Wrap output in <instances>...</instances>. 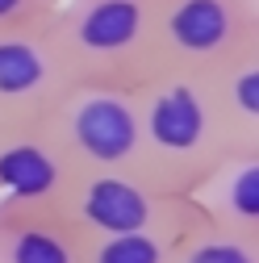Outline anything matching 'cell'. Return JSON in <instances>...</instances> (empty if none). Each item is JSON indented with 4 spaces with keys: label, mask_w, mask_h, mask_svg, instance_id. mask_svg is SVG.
I'll use <instances>...</instances> for the list:
<instances>
[{
    "label": "cell",
    "mask_w": 259,
    "mask_h": 263,
    "mask_svg": "<svg viewBox=\"0 0 259 263\" xmlns=\"http://www.w3.org/2000/svg\"><path fill=\"white\" fill-rule=\"evenodd\" d=\"M142 176L172 196H188L230 151L201 71L159 67L138 84Z\"/></svg>",
    "instance_id": "cell-1"
},
{
    "label": "cell",
    "mask_w": 259,
    "mask_h": 263,
    "mask_svg": "<svg viewBox=\"0 0 259 263\" xmlns=\"http://www.w3.org/2000/svg\"><path fill=\"white\" fill-rule=\"evenodd\" d=\"M50 34L76 80L138 88L159 71L155 0H59Z\"/></svg>",
    "instance_id": "cell-2"
},
{
    "label": "cell",
    "mask_w": 259,
    "mask_h": 263,
    "mask_svg": "<svg viewBox=\"0 0 259 263\" xmlns=\"http://www.w3.org/2000/svg\"><path fill=\"white\" fill-rule=\"evenodd\" d=\"M42 125L76 172H142L134 84L71 80V88L50 105Z\"/></svg>",
    "instance_id": "cell-3"
},
{
    "label": "cell",
    "mask_w": 259,
    "mask_h": 263,
    "mask_svg": "<svg viewBox=\"0 0 259 263\" xmlns=\"http://www.w3.org/2000/svg\"><path fill=\"white\" fill-rule=\"evenodd\" d=\"M259 42V0H155V54L172 71H213Z\"/></svg>",
    "instance_id": "cell-4"
},
{
    "label": "cell",
    "mask_w": 259,
    "mask_h": 263,
    "mask_svg": "<svg viewBox=\"0 0 259 263\" xmlns=\"http://www.w3.org/2000/svg\"><path fill=\"white\" fill-rule=\"evenodd\" d=\"M180 205H188V196L155 188L142 172H71V180L46 209L67 230H76L84 242H92V238L146 230L168 213H176Z\"/></svg>",
    "instance_id": "cell-5"
},
{
    "label": "cell",
    "mask_w": 259,
    "mask_h": 263,
    "mask_svg": "<svg viewBox=\"0 0 259 263\" xmlns=\"http://www.w3.org/2000/svg\"><path fill=\"white\" fill-rule=\"evenodd\" d=\"M71 67L63 59L50 21L25 29H0V117L42 121L50 105L71 88Z\"/></svg>",
    "instance_id": "cell-6"
},
{
    "label": "cell",
    "mask_w": 259,
    "mask_h": 263,
    "mask_svg": "<svg viewBox=\"0 0 259 263\" xmlns=\"http://www.w3.org/2000/svg\"><path fill=\"white\" fill-rule=\"evenodd\" d=\"M71 172L42 121H17L0 134V201L54 205Z\"/></svg>",
    "instance_id": "cell-7"
},
{
    "label": "cell",
    "mask_w": 259,
    "mask_h": 263,
    "mask_svg": "<svg viewBox=\"0 0 259 263\" xmlns=\"http://www.w3.org/2000/svg\"><path fill=\"white\" fill-rule=\"evenodd\" d=\"M188 201L205 226L259 238V155H226Z\"/></svg>",
    "instance_id": "cell-8"
},
{
    "label": "cell",
    "mask_w": 259,
    "mask_h": 263,
    "mask_svg": "<svg viewBox=\"0 0 259 263\" xmlns=\"http://www.w3.org/2000/svg\"><path fill=\"white\" fill-rule=\"evenodd\" d=\"M0 263H88V255L46 205L0 201Z\"/></svg>",
    "instance_id": "cell-9"
},
{
    "label": "cell",
    "mask_w": 259,
    "mask_h": 263,
    "mask_svg": "<svg viewBox=\"0 0 259 263\" xmlns=\"http://www.w3.org/2000/svg\"><path fill=\"white\" fill-rule=\"evenodd\" d=\"M217 121L234 155H259V42L205 71Z\"/></svg>",
    "instance_id": "cell-10"
},
{
    "label": "cell",
    "mask_w": 259,
    "mask_h": 263,
    "mask_svg": "<svg viewBox=\"0 0 259 263\" xmlns=\"http://www.w3.org/2000/svg\"><path fill=\"white\" fill-rule=\"evenodd\" d=\"M197 221H201V213L188 201V205H180L176 213H168L163 221H155L146 230H130V234L84 242V255H88V263H172L180 242L192 234Z\"/></svg>",
    "instance_id": "cell-11"
},
{
    "label": "cell",
    "mask_w": 259,
    "mask_h": 263,
    "mask_svg": "<svg viewBox=\"0 0 259 263\" xmlns=\"http://www.w3.org/2000/svg\"><path fill=\"white\" fill-rule=\"evenodd\" d=\"M172 263H259V238L226 234L205 221L192 226V234L180 242Z\"/></svg>",
    "instance_id": "cell-12"
},
{
    "label": "cell",
    "mask_w": 259,
    "mask_h": 263,
    "mask_svg": "<svg viewBox=\"0 0 259 263\" xmlns=\"http://www.w3.org/2000/svg\"><path fill=\"white\" fill-rule=\"evenodd\" d=\"M59 9V0H0V29L46 25Z\"/></svg>",
    "instance_id": "cell-13"
},
{
    "label": "cell",
    "mask_w": 259,
    "mask_h": 263,
    "mask_svg": "<svg viewBox=\"0 0 259 263\" xmlns=\"http://www.w3.org/2000/svg\"><path fill=\"white\" fill-rule=\"evenodd\" d=\"M9 125H13V121H5V117H0V134H5V129H9Z\"/></svg>",
    "instance_id": "cell-14"
}]
</instances>
